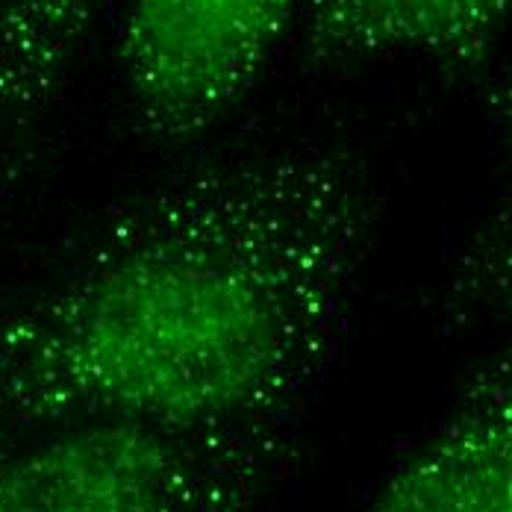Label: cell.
<instances>
[{
    "mask_svg": "<svg viewBox=\"0 0 512 512\" xmlns=\"http://www.w3.org/2000/svg\"><path fill=\"white\" fill-rule=\"evenodd\" d=\"M510 374L507 357L483 365L368 512H512Z\"/></svg>",
    "mask_w": 512,
    "mask_h": 512,
    "instance_id": "obj_4",
    "label": "cell"
},
{
    "mask_svg": "<svg viewBox=\"0 0 512 512\" xmlns=\"http://www.w3.org/2000/svg\"><path fill=\"white\" fill-rule=\"evenodd\" d=\"M301 0H133L118 62L142 136L186 145L259 80Z\"/></svg>",
    "mask_w": 512,
    "mask_h": 512,
    "instance_id": "obj_3",
    "label": "cell"
},
{
    "mask_svg": "<svg viewBox=\"0 0 512 512\" xmlns=\"http://www.w3.org/2000/svg\"><path fill=\"white\" fill-rule=\"evenodd\" d=\"M304 48L315 65L415 53L477 71L492 56L510 0H304Z\"/></svg>",
    "mask_w": 512,
    "mask_h": 512,
    "instance_id": "obj_5",
    "label": "cell"
},
{
    "mask_svg": "<svg viewBox=\"0 0 512 512\" xmlns=\"http://www.w3.org/2000/svg\"><path fill=\"white\" fill-rule=\"evenodd\" d=\"M289 448V421L53 424L0 439V512H259Z\"/></svg>",
    "mask_w": 512,
    "mask_h": 512,
    "instance_id": "obj_2",
    "label": "cell"
},
{
    "mask_svg": "<svg viewBox=\"0 0 512 512\" xmlns=\"http://www.w3.org/2000/svg\"><path fill=\"white\" fill-rule=\"evenodd\" d=\"M103 0H0V156L21 154L68 80Z\"/></svg>",
    "mask_w": 512,
    "mask_h": 512,
    "instance_id": "obj_6",
    "label": "cell"
},
{
    "mask_svg": "<svg viewBox=\"0 0 512 512\" xmlns=\"http://www.w3.org/2000/svg\"><path fill=\"white\" fill-rule=\"evenodd\" d=\"M377 221L333 145L206 162L127 204L0 309V439L68 421H289L336 357Z\"/></svg>",
    "mask_w": 512,
    "mask_h": 512,
    "instance_id": "obj_1",
    "label": "cell"
}]
</instances>
